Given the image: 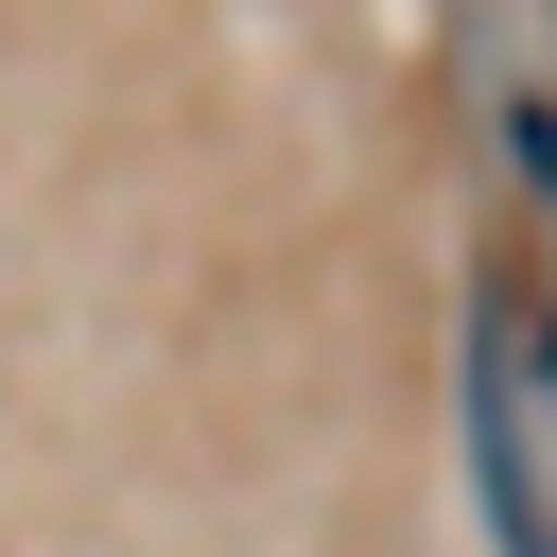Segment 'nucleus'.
<instances>
[{
  "label": "nucleus",
  "mask_w": 557,
  "mask_h": 557,
  "mask_svg": "<svg viewBox=\"0 0 557 557\" xmlns=\"http://www.w3.org/2000/svg\"><path fill=\"white\" fill-rule=\"evenodd\" d=\"M505 174L522 209H557V87H505Z\"/></svg>",
  "instance_id": "nucleus-2"
},
{
  "label": "nucleus",
  "mask_w": 557,
  "mask_h": 557,
  "mask_svg": "<svg viewBox=\"0 0 557 557\" xmlns=\"http://www.w3.org/2000/svg\"><path fill=\"white\" fill-rule=\"evenodd\" d=\"M487 348H505V383H522V418H557V296H487Z\"/></svg>",
  "instance_id": "nucleus-1"
}]
</instances>
